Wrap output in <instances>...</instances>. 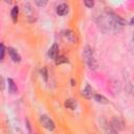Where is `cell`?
<instances>
[{"label": "cell", "instance_id": "cell-2", "mask_svg": "<svg viewBox=\"0 0 134 134\" xmlns=\"http://www.w3.org/2000/svg\"><path fill=\"white\" fill-rule=\"evenodd\" d=\"M40 120H41L42 126H43L45 129H47V130H49V131H53V130H54V122H53L47 115H42L41 118H40Z\"/></svg>", "mask_w": 134, "mask_h": 134}, {"label": "cell", "instance_id": "cell-17", "mask_svg": "<svg viewBox=\"0 0 134 134\" xmlns=\"http://www.w3.org/2000/svg\"><path fill=\"white\" fill-rule=\"evenodd\" d=\"M4 53H5V48L3 44H0V62L3 60L4 58Z\"/></svg>", "mask_w": 134, "mask_h": 134}, {"label": "cell", "instance_id": "cell-19", "mask_svg": "<svg viewBox=\"0 0 134 134\" xmlns=\"http://www.w3.org/2000/svg\"><path fill=\"white\" fill-rule=\"evenodd\" d=\"M84 3H85V5H86L87 7L91 8V7L94 5V0H84Z\"/></svg>", "mask_w": 134, "mask_h": 134}, {"label": "cell", "instance_id": "cell-3", "mask_svg": "<svg viewBox=\"0 0 134 134\" xmlns=\"http://www.w3.org/2000/svg\"><path fill=\"white\" fill-rule=\"evenodd\" d=\"M48 55H49V58L52 59V60H54V59L59 55V46H58L57 43H53L52 46L49 48V50H48Z\"/></svg>", "mask_w": 134, "mask_h": 134}, {"label": "cell", "instance_id": "cell-1", "mask_svg": "<svg viewBox=\"0 0 134 134\" xmlns=\"http://www.w3.org/2000/svg\"><path fill=\"white\" fill-rule=\"evenodd\" d=\"M98 25L105 32H116L121 29L124 21L113 14H105L99 17Z\"/></svg>", "mask_w": 134, "mask_h": 134}, {"label": "cell", "instance_id": "cell-18", "mask_svg": "<svg viewBox=\"0 0 134 134\" xmlns=\"http://www.w3.org/2000/svg\"><path fill=\"white\" fill-rule=\"evenodd\" d=\"M48 0H35V3L38 5V6H45L46 3H47Z\"/></svg>", "mask_w": 134, "mask_h": 134}, {"label": "cell", "instance_id": "cell-7", "mask_svg": "<svg viewBox=\"0 0 134 134\" xmlns=\"http://www.w3.org/2000/svg\"><path fill=\"white\" fill-rule=\"evenodd\" d=\"M82 95L84 96V97H86V98H90V97H92V88L87 84L85 87H84V89L82 90Z\"/></svg>", "mask_w": 134, "mask_h": 134}, {"label": "cell", "instance_id": "cell-4", "mask_svg": "<svg viewBox=\"0 0 134 134\" xmlns=\"http://www.w3.org/2000/svg\"><path fill=\"white\" fill-rule=\"evenodd\" d=\"M64 36H65V38H66L69 42H71V43H75V42H76V36H75V34H74L71 29L65 30V31H64Z\"/></svg>", "mask_w": 134, "mask_h": 134}, {"label": "cell", "instance_id": "cell-22", "mask_svg": "<svg viewBox=\"0 0 134 134\" xmlns=\"http://www.w3.org/2000/svg\"><path fill=\"white\" fill-rule=\"evenodd\" d=\"M4 1H5L6 3H10V2H12V0H4Z\"/></svg>", "mask_w": 134, "mask_h": 134}, {"label": "cell", "instance_id": "cell-20", "mask_svg": "<svg viewBox=\"0 0 134 134\" xmlns=\"http://www.w3.org/2000/svg\"><path fill=\"white\" fill-rule=\"evenodd\" d=\"M0 89L3 90L4 89V81H3V77L0 76Z\"/></svg>", "mask_w": 134, "mask_h": 134}, {"label": "cell", "instance_id": "cell-16", "mask_svg": "<svg viewBox=\"0 0 134 134\" xmlns=\"http://www.w3.org/2000/svg\"><path fill=\"white\" fill-rule=\"evenodd\" d=\"M41 75L43 76V79H44V81L46 82L47 81V75H48V73H47V69H46V67H43L42 69H41Z\"/></svg>", "mask_w": 134, "mask_h": 134}, {"label": "cell", "instance_id": "cell-14", "mask_svg": "<svg viewBox=\"0 0 134 134\" xmlns=\"http://www.w3.org/2000/svg\"><path fill=\"white\" fill-rule=\"evenodd\" d=\"M94 99H95L97 103H99V104H108V99H107L105 96L99 95V94H95V95H94Z\"/></svg>", "mask_w": 134, "mask_h": 134}, {"label": "cell", "instance_id": "cell-5", "mask_svg": "<svg viewBox=\"0 0 134 134\" xmlns=\"http://www.w3.org/2000/svg\"><path fill=\"white\" fill-rule=\"evenodd\" d=\"M68 13V5L65 3H62L60 5H58L57 7V14L59 16H65Z\"/></svg>", "mask_w": 134, "mask_h": 134}, {"label": "cell", "instance_id": "cell-21", "mask_svg": "<svg viewBox=\"0 0 134 134\" xmlns=\"http://www.w3.org/2000/svg\"><path fill=\"white\" fill-rule=\"evenodd\" d=\"M71 85H72V86H74V85H75V82H74V80H73V79L71 80Z\"/></svg>", "mask_w": 134, "mask_h": 134}, {"label": "cell", "instance_id": "cell-12", "mask_svg": "<svg viewBox=\"0 0 134 134\" xmlns=\"http://www.w3.org/2000/svg\"><path fill=\"white\" fill-rule=\"evenodd\" d=\"M7 83H8V90H9V92H10V93L17 92V86H16L14 80L8 79V80H7Z\"/></svg>", "mask_w": 134, "mask_h": 134}, {"label": "cell", "instance_id": "cell-8", "mask_svg": "<svg viewBox=\"0 0 134 134\" xmlns=\"http://www.w3.org/2000/svg\"><path fill=\"white\" fill-rule=\"evenodd\" d=\"M92 57H93V50L89 46H86L84 48V51H83V58H84V60L87 61L88 59H90Z\"/></svg>", "mask_w": 134, "mask_h": 134}, {"label": "cell", "instance_id": "cell-15", "mask_svg": "<svg viewBox=\"0 0 134 134\" xmlns=\"http://www.w3.org/2000/svg\"><path fill=\"white\" fill-rule=\"evenodd\" d=\"M55 63L59 65V64H63V63H68V59L64 55H58L55 59Z\"/></svg>", "mask_w": 134, "mask_h": 134}, {"label": "cell", "instance_id": "cell-9", "mask_svg": "<svg viewBox=\"0 0 134 134\" xmlns=\"http://www.w3.org/2000/svg\"><path fill=\"white\" fill-rule=\"evenodd\" d=\"M111 126H112V128H113L115 131H119V130H121V129H122V122H121L118 118H116V117L112 119Z\"/></svg>", "mask_w": 134, "mask_h": 134}, {"label": "cell", "instance_id": "cell-13", "mask_svg": "<svg viewBox=\"0 0 134 134\" xmlns=\"http://www.w3.org/2000/svg\"><path fill=\"white\" fill-rule=\"evenodd\" d=\"M18 13H19V8L18 6H14L12 12H10V16H12V19H13V22L16 23L17 20H18Z\"/></svg>", "mask_w": 134, "mask_h": 134}, {"label": "cell", "instance_id": "cell-11", "mask_svg": "<svg viewBox=\"0 0 134 134\" xmlns=\"http://www.w3.org/2000/svg\"><path fill=\"white\" fill-rule=\"evenodd\" d=\"M86 63H87V65L89 66V68L90 69H96L97 68V62H96V60L92 57V58H90V59H88L87 61H85Z\"/></svg>", "mask_w": 134, "mask_h": 134}, {"label": "cell", "instance_id": "cell-10", "mask_svg": "<svg viewBox=\"0 0 134 134\" xmlns=\"http://www.w3.org/2000/svg\"><path fill=\"white\" fill-rule=\"evenodd\" d=\"M65 107L68 108V109H71V110H74L75 107H76V102L73 99V98H68L65 100Z\"/></svg>", "mask_w": 134, "mask_h": 134}, {"label": "cell", "instance_id": "cell-6", "mask_svg": "<svg viewBox=\"0 0 134 134\" xmlns=\"http://www.w3.org/2000/svg\"><path fill=\"white\" fill-rule=\"evenodd\" d=\"M8 53H9V55H10V58H12V60L14 61V62H20L21 61V57H20V54L17 52V50H15L14 48H9L8 49Z\"/></svg>", "mask_w": 134, "mask_h": 134}]
</instances>
